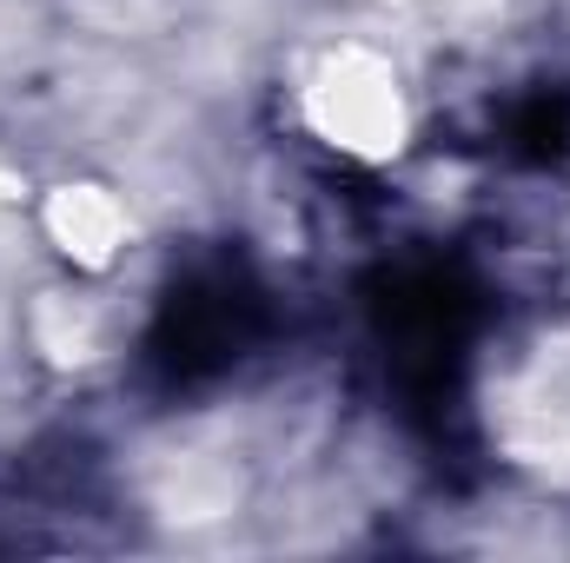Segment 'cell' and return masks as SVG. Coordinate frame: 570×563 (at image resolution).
Instances as JSON below:
<instances>
[{
	"label": "cell",
	"mask_w": 570,
	"mask_h": 563,
	"mask_svg": "<svg viewBox=\"0 0 570 563\" xmlns=\"http://www.w3.org/2000/svg\"><path fill=\"white\" fill-rule=\"evenodd\" d=\"M253 338H259L253 285H239L233 273H206L166 298L159 332H153V358L173 378H206V372H226Z\"/></svg>",
	"instance_id": "6da1fadb"
},
{
	"label": "cell",
	"mask_w": 570,
	"mask_h": 563,
	"mask_svg": "<svg viewBox=\"0 0 570 563\" xmlns=\"http://www.w3.org/2000/svg\"><path fill=\"white\" fill-rule=\"evenodd\" d=\"M511 146L531 152V159H558L570 146V100H551V93L524 100V107L511 113Z\"/></svg>",
	"instance_id": "7a4b0ae2"
}]
</instances>
